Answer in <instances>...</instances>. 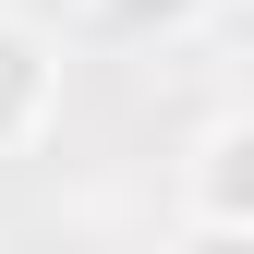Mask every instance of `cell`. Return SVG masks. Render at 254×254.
<instances>
[{"label":"cell","mask_w":254,"mask_h":254,"mask_svg":"<svg viewBox=\"0 0 254 254\" xmlns=\"http://www.w3.org/2000/svg\"><path fill=\"white\" fill-rule=\"evenodd\" d=\"M182 218H206V230H254V109L206 121V133L182 145Z\"/></svg>","instance_id":"1"},{"label":"cell","mask_w":254,"mask_h":254,"mask_svg":"<svg viewBox=\"0 0 254 254\" xmlns=\"http://www.w3.org/2000/svg\"><path fill=\"white\" fill-rule=\"evenodd\" d=\"M49 121H61V49L0 12V157H24Z\"/></svg>","instance_id":"2"},{"label":"cell","mask_w":254,"mask_h":254,"mask_svg":"<svg viewBox=\"0 0 254 254\" xmlns=\"http://www.w3.org/2000/svg\"><path fill=\"white\" fill-rule=\"evenodd\" d=\"M97 12L121 24V37H194V24L218 12V0H97Z\"/></svg>","instance_id":"3"},{"label":"cell","mask_w":254,"mask_h":254,"mask_svg":"<svg viewBox=\"0 0 254 254\" xmlns=\"http://www.w3.org/2000/svg\"><path fill=\"white\" fill-rule=\"evenodd\" d=\"M170 254H254V230H206V218H182V230H170Z\"/></svg>","instance_id":"4"}]
</instances>
